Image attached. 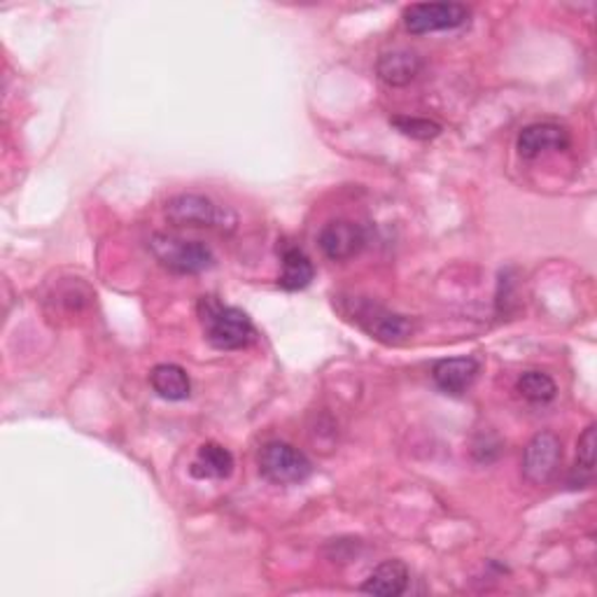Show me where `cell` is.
<instances>
[{"label": "cell", "mask_w": 597, "mask_h": 597, "mask_svg": "<svg viewBox=\"0 0 597 597\" xmlns=\"http://www.w3.org/2000/svg\"><path fill=\"white\" fill-rule=\"evenodd\" d=\"M280 259H282V274L278 278V285L282 290L296 292L310 285L316 271H313V264L302 247L285 243L280 250Z\"/></svg>", "instance_id": "cell-14"}, {"label": "cell", "mask_w": 597, "mask_h": 597, "mask_svg": "<svg viewBox=\"0 0 597 597\" xmlns=\"http://www.w3.org/2000/svg\"><path fill=\"white\" fill-rule=\"evenodd\" d=\"M392 127H395L399 134L414 138V140H432L439 134H442V124H436L432 119H420V117H392L390 119Z\"/></svg>", "instance_id": "cell-18"}, {"label": "cell", "mask_w": 597, "mask_h": 597, "mask_svg": "<svg viewBox=\"0 0 597 597\" xmlns=\"http://www.w3.org/2000/svg\"><path fill=\"white\" fill-rule=\"evenodd\" d=\"M572 138L570 131L554 122L530 124L521 134H518V152L523 160H537L546 152H564L570 148Z\"/></svg>", "instance_id": "cell-9"}, {"label": "cell", "mask_w": 597, "mask_h": 597, "mask_svg": "<svg viewBox=\"0 0 597 597\" xmlns=\"http://www.w3.org/2000/svg\"><path fill=\"white\" fill-rule=\"evenodd\" d=\"M562 460V444L554 432H539L530 439L523 455V474L530 483L544 485L556 477Z\"/></svg>", "instance_id": "cell-7"}, {"label": "cell", "mask_w": 597, "mask_h": 597, "mask_svg": "<svg viewBox=\"0 0 597 597\" xmlns=\"http://www.w3.org/2000/svg\"><path fill=\"white\" fill-rule=\"evenodd\" d=\"M318 243L327 259L345 262L359 255V250L367 243V233L353 219H332L320 229Z\"/></svg>", "instance_id": "cell-8"}, {"label": "cell", "mask_w": 597, "mask_h": 597, "mask_svg": "<svg viewBox=\"0 0 597 597\" xmlns=\"http://www.w3.org/2000/svg\"><path fill=\"white\" fill-rule=\"evenodd\" d=\"M233 471V455L215 442L203 444L190 467V474L201 481H223Z\"/></svg>", "instance_id": "cell-13"}, {"label": "cell", "mask_w": 597, "mask_h": 597, "mask_svg": "<svg viewBox=\"0 0 597 597\" xmlns=\"http://www.w3.org/2000/svg\"><path fill=\"white\" fill-rule=\"evenodd\" d=\"M479 371H481V365L474 357H448V359H439L434 365L432 379L436 388L446 392V395L460 397L471 385H474Z\"/></svg>", "instance_id": "cell-10"}, {"label": "cell", "mask_w": 597, "mask_h": 597, "mask_svg": "<svg viewBox=\"0 0 597 597\" xmlns=\"http://www.w3.org/2000/svg\"><path fill=\"white\" fill-rule=\"evenodd\" d=\"M469 22V8L462 3H416L404 10L408 34L425 36L436 30H453Z\"/></svg>", "instance_id": "cell-6"}, {"label": "cell", "mask_w": 597, "mask_h": 597, "mask_svg": "<svg viewBox=\"0 0 597 597\" xmlns=\"http://www.w3.org/2000/svg\"><path fill=\"white\" fill-rule=\"evenodd\" d=\"M595 477V425H588L576 446V462L570 471V488H588Z\"/></svg>", "instance_id": "cell-16"}, {"label": "cell", "mask_w": 597, "mask_h": 597, "mask_svg": "<svg viewBox=\"0 0 597 597\" xmlns=\"http://www.w3.org/2000/svg\"><path fill=\"white\" fill-rule=\"evenodd\" d=\"M422 71V59L414 50H390L383 52L379 64H376V73H379L381 82L388 87H406L411 85Z\"/></svg>", "instance_id": "cell-11"}, {"label": "cell", "mask_w": 597, "mask_h": 597, "mask_svg": "<svg viewBox=\"0 0 597 597\" xmlns=\"http://www.w3.org/2000/svg\"><path fill=\"white\" fill-rule=\"evenodd\" d=\"M168 223L178 227L213 229V231H233L239 225L236 213L223 203H217L203 194H178L166 203Z\"/></svg>", "instance_id": "cell-2"}, {"label": "cell", "mask_w": 597, "mask_h": 597, "mask_svg": "<svg viewBox=\"0 0 597 597\" xmlns=\"http://www.w3.org/2000/svg\"><path fill=\"white\" fill-rule=\"evenodd\" d=\"M341 310L359 329H365L371 339H379L383 343H402L414 334L411 320L383 308L381 304L369 302V298H345V306H341Z\"/></svg>", "instance_id": "cell-4"}, {"label": "cell", "mask_w": 597, "mask_h": 597, "mask_svg": "<svg viewBox=\"0 0 597 597\" xmlns=\"http://www.w3.org/2000/svg\"><path fill=\"white\" fill-rule=\"evenodd\" d=\"M408 568L402 560H385L363 584V593L379 597H397L408 588Z\"/></svg>", "instance_id": "cell-12"}, {"label": "cell", "mask_w": 597, "mask_h": 597, "mask_svg": "<svg viewBox=\"0 0 597 597\" xmlns=\"http://www.w3.org/2000/svg\"><path fill=\"white\" fill-rule=\"evenodd\" d=\"M259 474L276 485H298L313 474L306 455L285 442H269L259 450Z\"/></svg>", "instance_id": "cell-5"}, {"label": "cell", "mask_w": 597, "mask_h": 597, "mask_svg": "<svg viewBox=\"0 0 597 597\" xmlns=\"http://www.w3.org/2000/svg\"><path fill=\"white\" fill-rule=\"evenodd\" d=\"M150 385L162 399L185 402L192 395V381L178 365H156L150 371Z\"/></svg>", "instance_id": "cell-15"}, {"label": "cell", "mask_w": 597, "mask_h": 597, "mask_svg": "<svg viewBox=\"0 0 597 597\" xmlns=\"http://www.w3.org/2000/svg\"><path fill=\"white\" fill-rule=\"evenodd\" d=\"M199 316L208 343L217 351H239L255 339V325L247 318V313L219 304L213 296L201 298Z\"/></svg>", "instance_id": "cell-1"}, {"label": "cell", "mask_w": 597, "mask_h": 597, "mask_svg": "<svg viewBox=\"0 0 597 597\" xmlns=\"http://www.w3.org/2000/svg\"><path fill=\"white\" fill-rule=\"evenodd\" d=\"M516 390L521 392V397H525L532 404H548L556 399V381L548 373L542 371H525L521 379L516 383Z\"/></svg>", "instance_id": "cell-17"}, {"label": "cell", "mask_w": 597, "mask_h": 597, "mask_svg": "<svg viewBox=\"0 0 597 597\" xmlns=\"http://www.w3.org/2000/svg\"><path fill=\"white\" fill-rule=\"evenodd\" d=\"M150 250L164 269L180 276L203 274L215 266V255L206 243L187 241L173 233H152Z\"/></svg>", "instance_id": "cell-3"}]
</instances>
